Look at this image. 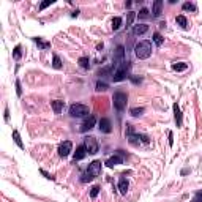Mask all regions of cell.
<instances>
[{
  "label": "cell",
  "instance_id": "cell-1",
  "mask_svg": "<svg viewBox=\"0 0 202 202\" xmlns=\"http://www.w3.org/2000/svg\"><path fill=\"white\" fill-rule=\"evenodd\" d=\"M130 71H131V62H126V60H123L122 63H118L117 66H115V70H114V73H112V81L114 82H122V81H125L126 78H130Z\"/></svg>",
  "mask_w": 202,
  "mask_h": 202
},
{
  "label": "cell",
  "instance_id": "cell-2",
  "mask_svg": "<svg viewBox=\"0 0 202 202\" xmlns=\"http://www.w3.org/2000/svg\"><path fill=\"white\" fill-rule=\"evenodd\" d=\"M152 50H153V44H152V41L148 40H144V41H139L136 46H134V54L137 59L141 60H145L152 55Z\"/></svg>",
  "mask_w": 202,
  "mask_h": 202
},
{
  "label": "cell",
  "instance_id": "cell-3",
  "mask_svg": "<svg viewBox=\"0 0 202 202\" xmlns=\"http://www.w3.org/2000/svg\"><path fill=\"white\" fill-rule=\"evenodd\" d=\"M101 172V161H92L87 167V171L81 175V182L82 183H87V182H92L95 177H98Z\"/></svg>",
  "mask_w": 202,
  "mask_h": 202
},
{
  "label": "cell",
  "instance_id": "cell-4",
  "mask_svg": "<svg viewBox=\"0 0 202 202\" xmlns=\"http://www.w3.org/2000/svg\"><path fill=\"white\" fill-rule=\"evenodd\" d=\"M126 134H128V141H130V144H131V145H136V147L141 145V142H144V144H148V142H150L148 136L134 133V130H133V126H131V125H126Z\"/></svg>",
  "mask_w": 202,
  "mask_h": 202
},
{
  "label": "cell",
  "instance_id": "cell-5",
  "mask_svg": "<svg viewBox=\"0 0 202 202\" xmlns=\"http://www.w3.org/2000/svg\"><path fill=\"white\" fill-rule=\"evenodd\" d=\"M112 101H114V108L118 112H123V109L126 108V103H128V95L125 92H115L112 96Z\"/></svg>",
  "mask_w": 202,
  "mask_h": 202
},
{
  "label": "cell",
  "instance_id": "cell-6",
  "mask_svg": "<svg viewBox=\"0 0 202 202\" xmlns=\"http://www.w3.org/2000/svg\"><path fill=\"white\" fill-rule=\"evenodd\" d=\"M89 114H90V109L85 104L74 103V104L70 106V115L71 117H89Z\"/></svg>",
  "mask_w": 202,
  "mask_h": 202
},
{
  "label": "cell",
  "instance_id": "cell-7",
  "mask_svg": "<svg viewBox=\"0 0 202 202\" xmlns=\"http://www.w3.org/2000/svg\"><path fill=\"white\" fill-rule=\"evenodd\" d=\"M84 145H85V150H87L89 155H95V153H98V150H99V144H98V141L93 136H87L84 139Z\"/></svg>",
  "mask_w": 202,
  "mask_h": 202
},
{
  "label": "cell",
  "instance_id": "cell-8",
  "mask_svg": "<svg viewBox=\"0 0 202 202\" xmlns=\"http://www.w3.org/2000/svg\"><path fill=\"white\" fill-rule=\"evenodd\" d=\"M125 156H126V155L123 153V150H117V152H115V153H114L109 160H106V163H104V164H106L108 167H114V166H117V164H122V163H123V160H125Z\"/></svg>",
  "mask_w": 202,
  "mask_h": 202
},
{
  "label": "cell",
  "instance_id": "cell-9",
  "mask_svg": "<svg viewBox=\"0 0 202 202\" xmlns=\"http://www.w3.org/2000/svg\"><path fill=\"white\" fill-rule=\"evenodd\" d=\"M71 150H73V142L71 141H63L60 145H59V156L60 158H66L70 153H71Z\"/></svg>",
  "mask_w": 202,
  "mask_h": 202
},
{
  "label": "cell",
  "instance_id": "cell-10",
  "mask_svg": "<svg viewBox=\"0 0 202 202\" xmlns=\"http://www.w3.org/2000/svg\"><path fill=\"white\" fill-rule=\"evenodd\" d=\"M95 125H96V117H95V115H89V117L82 122V125H81V131H82V133L90 131L92 128H95Z\"/></svg>",
  "mask_w": 202,
  "mask_h": 202
},
{
  "label": "cell",
  "instance_id": "cell-11",
  "mask_svg": "<svg viewBox=\"0 0 202 202\" xmlns=\"http://www.w3.org/2000/svg\"><path fill=\"white\" fill-rule=\"evenodd\" d=\"M98 128H99V131L101 133H104V134H109L111 131H112V123H111V120L109 118H101L99 120V123H98Z\"/></svg>",
  "mask_w": 202,
  "mask_h": 202
},
{
  "label": "cell",
  "instance_id": "cell-12",
  "mask_svg": "<svg viewBox=\"0 0 202 202\" xmlns=\"http://www.w3.org/2000/svg\"><path fill=\"white\" fill-rule=\"evenodd\" d=\"M172 109H174V118H175V125H177V128H182V125H183V115H182V111H180L179 104L174 103Z\"/></svg>",
  "mask_w": 202,
  "mask_h": 202
},
{
  "label": "cell",
  "instance_id": "cell-13",
  "mask_svg": "<svg viewBox=\"0 0 202 202\" xmlns=\"http://www.w3.org/2000/svg\"><path fill=\"white\" fill-rule=\"evenodd\" d=\"M85 156H87V150H85V145L82 144V145H79L78 148H76V152H74V163L84 160Z\"/></svg>",
  "mask_w": 202,
  "mask_h": 202
},
{
  "label": "cell",
  "instance_id": "cell-14",
  "mask_svg": "<svg viewBox=\"0 0 202 202\" xmlns=\"http://www.w3.org/2000/svg\"><path fill=\"white\" fill-rule=\"evenodd\" d=\"M148 32V25H145V24H137V25H134L133 27V35H144V33H147Z\"/></svg>",
  "mask_w": 202,
  "mask_h": 202
},
{
  "label": "cell",
  "instance_id": "cell-15",
  "mask_svg": "<svg viewBox=\"0 0 202 202\" xmlns=\"http://www.w3.org/2000/svg\"><path fill=\"white\" fill-rule=\"evenodd\" d=\"M128 186H130V183H128V180H126V175H122V179H120V182H118V190H120V193H122V194H126V191H128Z\"/></svg>",
  "mask_w": 202,
  "mask_h": 202
},
{
  "label": "cell",
  "instance_id": "cell-16",
  "mask_svg": "<svg viewBox=\"0 0 202 202\" xmlns=\"http://www.w3.org/2000/svg\"><path fill=\"white\" fill-rule=\"evenodd\" d=\"M161 8H163V2L161 0H156V2L153 3V10H152V17H160Z\"/></svg>",
  "mask_w": 202,
  "mask_h": 202
},
{
  "label": "cell",
  "instance_id": "cell-17",
  "mask_svg": "<svg viewBox=\"0 0 202 202\" xmlns=\"http://www.w3.org/2000/svg\"><path fill=\"white\" fill-rule=\"evenodd\" d=\"M52 109H54V112L55 114H60L62 111H63V108H65V103L63 101H60V99H57V101H52Z\"/></svg>",
  "mask_w": 202,
  "mask_h": 202
},
{
  "label": "cell",
  "instance_id": "cell-18",
  "mask_svg": "<svg viewBox=\"0 0 202 202\" xmlns=\"http://www.w3.org/2000/svg\"><path fill=\"white\" fill-rule=\"evenodd\" d=\"M175 22L179 24V25H180L182 29H188V19H186V17H185L183 14H180V16H177V17H175Z\"/></svg>",
  "mask_w": 202,
  "mask_h": 202
},
{
  "label": "cell",
  "instance_id": "cell-19",
  "mask_svg": "<svg viewBox=\"0 0 202 202\" xmlns=\"http://www.w3.org/2000/svg\"><path fill=\"white\" fill-rule=\"evenodd\" d=\"M33 41H35V43H36L41 49H49V47H50V43H49V41H43L40 36H35V38H33Z\"/></svg>",
  "mask_w": 202,
  "mask_h": 202
},
{
  "label": "cell",
  "instance_id": "cell-20",
  "mask_svg": "<svg viewBox=\"0 0 202 202\" xmlns=\"http://www.w3.org/2000/svg\"><path fill=\"white\" fill-rule=\"evenodd\" d=\"M186 68H188V63H185V62L172 63V70H174V71H185Z\"/></svg>",
  "mask_w": 202,
  "mask_h": 202
},
{
  "label": "cell",
  "instance_id": "cell-21",
  "mask_svg": "<svg viewBox=\"0 0 202 202\" xmlns=\"http://www.w3.org/2000/svg\"><path fill=\"white\" fill-rule=\"evenodd\" d=\"M122 22H123V21H122V17H118V16L112 19V22H111V24H112V30H114V32H115V30H118V29L122 27Z\"/></svg>",
  "mask_w": 202,
  "mask_h": 202
},
{
  "label": "cell",
  "instance_id": "cell-22",
  "mask_svg": "<svg viewBox=\"0 0 202 202\" xmlns=\"http://www.w3.org/2000/svg\"><path fill=\"white\" fill-rule=\"evenodd\" d=\"M79 66L84 68V70H89V66H90V59H89V57H81V59H79Z\"/></svg>",
  "mask_w": 202,
  "mask_h": 202
},
{
  "label": "cell",
  "instance_id": "cell-23",
  "mask_svg": "<svg viewBox=\"0 0 202 202\" xmlns=\"http://www.w3.org/2000/svg\"><path fill=\"white\" fill-rule=\"evenodd\" d=\"M52 66H54L55 70H62L63 65H62V60H60L59 55H54V57H52Z\"/></svg>",
  "mask_w": 202,
  "mask_h": 202
},
{
  "label": "cell",
  "instance_id": "cell-24",
  "mask_svg": "<svg viewBox=\"0 0 202 202\" xmlns=\"http://www.w3.org/2000/svg\"><path fill=\"white\" fill-rule=\"evenodd\" d=\"M13 137H14V142L17 144V147H19V148H24V144H22V141H21V136H19V131H17V130L13 131Z\"/></svg>",
  "mask_w": 202,
  "mask_h": 202
},
{
  "label": "cell",
  "instance_id": "cell-25",
  "mask_svg": "<svg viewBox=\"0 0 202 202\" xmlns=\"http://www.w3.org/2000/svg\"><path fill=\"white\" fill-rule=\"evenodd\" d=\"M150 16H152V14L148 13V10H147V8H142V10L137 13V19H148Z\"/></svg>",
  "mask_w": 202,
  "mask_h": 202
},
{
  "label": "cell",
  "instance_id": "cell-26",
  "mask_svg": "<svg viewBox=\"0 0 202 202\" xmlns=\"http://www.w3.org/2000/svg\"><path fill=\"white\" fill-rule=\"evenodd\" d=\"M163 41H164V38H163L158 32H155V33H153V43H155L156 46H163Z\"/></svg>",
  "mask_w": 202,
  "mask_h": 202
},
{
  "label": "cell",
  "instance_id": "cell-27",
  "mask_svg": "<svg viewBox=\"0 0 202 202\" xmlns=\"http://www.w3.org/2000/svg\"><path fill=\"white\" fill-rule=\"evenodd\" d=\"M183 10L185 11H196L197 8H196V3H193V2H186V3H183Z\"/></svg>",
  "mask_w": 202,
  "mask_h": 202
},
{
  "label": "cell",
  "instance_id": "cell-28",
  "mask_svg": "<svg viewBox=\"0 0 202 202\" xmlns=\"http://www.w3.org/2000/svg\"><path fill=\"white\" fill-rule=\"evenodd\" d=\"M108 89V82H104V81H98L96 82V90L98 92H104Z\"/></svg>",
  "mask_w": 202,
  "mask_h": 202
},
{
  "label": "cell",
  "instance_id": "cell-29",
  "mask_svg": "<svg viewBox=\"0 0 202 202\" xmlns=\"http://www.w3.org/2000/svg\"><path fill=\"white\" fill-rule=\"evenodd\" d=\"M142 112H144V108H133V109L130 111V114H131L133 117H139V115H142Z\"/></svg>",
  "mask_w": 202,
  "mask_h": 202
},
{
  "label": "cell",
  "instance_id": "cell-30",
  "mask_svg": "<svg viewBox=\"0 0 202 202\" xmlns=\"http://www.w3.org/2000/svg\"><path fill=\"white\" fill-rule=\"evenodd\" d=\"M134 17H136V13H134V11H130V13H128V17H126V27H130V25L133 24Z\"/></svg>",
  "mask_w": 202,
  "mask_h": 202
},
{
  "label": "cell",
  "instance_id": "cell-31",
  "mask_svg": "<svg viewBox=\"0 0 202 202\" xmlns=\"http://www.w3.org/2000/svg\"><path fill=\"white\" fill-rule=\"evenodd\" d=\"M21 49H22V47H21L19 44H17V46L14 47V50H13V57H14L16 60H19V59H21V55H22V52H21Z\"/></svg>",
  "mask_w": 202,
  "mask_h": 202
},
{
  "label": "cell",
  "instance_id": "cell-32",
  "mask_svg": "<svg viewBox=\"0 0 202 202\" xmlns=\"http://www.w3.org/2000/svg\"><path fill=\"white\" fill-rule=\"evenodd\" d=\"M130 79H131L133 84H141V82H142V76H133V74H131Z\"/></svg>",
  "mask_w": 202,
  "mask_h": 202
},
{
  "label": "cell",
  "instance_id": "cell-33",
  "mask_svg": "<svg viewBox=\"0 0 202 202\" xmlns=\"http://www.w3.org/2000/svg\"><path fill=\"white\" fill-rule=\"evenodd\" d=\"M191 202H202V190L200 191H197L196 194H194V197H193V200Z\"/></svg>",
  "mask_w": 202,
  "mask_h": 202
},
{
  "label": "cell",
  "instance_id": "cell-34",
  "mask_svg": "<svg viewBox=\"0 0 202 202\" xmlns=\"http://www.w3.org/2000/svg\"><path fill=\"white\" fill-rule=\"evenodd\" d=\"M98 193H99V186H93V188H92V191H90V197H92V199H95V197L98 196Z\"/></svg>",
  "mask_w": 202,
  "mask_h": 202
},
{
  "label": "cell",
  "instance_id": "cell-35",
  "mask_svg": "<svg viewBox=\"0 0 202 202\" xmlns=\"http://www.w3.org/2000/svg\"><path fill=\"white\" fill-rule=\"evenodd\" d=\"M54 3V0H46V2H43L41 5H40V10H44L46 7H49V5H52Z\"/></svg>",
  "mask_w": 202,
  "mask_h": 202
},
{
  "label": "cell",
  "instance_id": "cell-36",
  "mask_svg": "<svg viewBox=\"0 0 202 202\" xmlns=\"http://www.w3.org/2000/svg\"><path fill=\"white\" fill-rule=\"evenodd\" d=\"M16 92H17L19 96L22 95V89H21V82H19V81H16Z\"/></svg>",
  "mask_w": 202,
  "mask_h": 202
},
{
  "label": "cell",
  "instance_id": "cell-37",
  "mask_svg": "<svg viewBox=\"0 0 202 202\" xmlns=\"http://www.w3.org/2000/svg\"><path fill=\"white\" fill-rule=\"evenodd\" d=\"M172 144H174V134L169 133V145H172Z\"/></svg>",
  "mask_w": 202,
  "mask_h": 202
},
{
  "label": "cell",
  "instance_id": "cell-38",
  "mask_svg": "<svg viewBox=\"0 0 202 202\" xmlns=\"http://www.w3.org/2000/svg\"><path fill=\"white\" fill-rule=\"evenodd\" d=\"M71 16H73V17H78V16H79V10H76V11H73V13H71Z\"/></svg>",
  "mask_w": 202,
  "mask_h": 202
},
{
  "label": "cell",
  "instance_id": "cell-39",
  "mask_svg": "<svg viewBox=\"0 0 202 202\" xmlns=\"http://www.w3.org/2000/svg\"><path fill=\"white\" fill-rule=\"evenodd\" d=\"M8 118H10V115H8V108H7V109H5V120L8 122Z\"/></svg>",
  "mask_w": 202,
  "mask_h": 202
}]
</instances>
